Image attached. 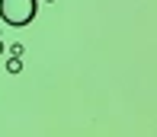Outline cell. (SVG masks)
Here are the masks:
<instances>
[{
    "mask_svg": "<svg viewBox=\"0 0 157 137\" xmlns=\"http://www.w3.org/2000/svg\"><path fill=\"white\" fill-rule=\"evenodd\" d=\"M0 54H3V41H0Z\"/></svg>",
    "mask_w": 157,
    "mask_h": 137,
    "instance_id": "obj_4",
    "label": "cell"
},
{
    "mask_svg": "<svg viewBox=\"0 0 157 137\" xmlns=\"http://www.w3.org/2000/svg\"><path fill=\"white\" fill-rule=\"evenodd\" d=\"M10 51H13V57H23V51H26V48H23V45H19V41H16V45H13Z\"/></svg>",
    "mask_w": 157,
    "mask_h": 137,
    "instance_id": "obj_3",
    "label": "cell"
},
{
    "mask_svg": "<svg viewBox=\"0 0 157 137\" xmlns=\"http://www.w3.org/2000/svg\"><path fill=\"white\" fill-rule=\"evenodd\" d=\"M6 70H10V74H19V70H23V57H10V61H6Z\"/></svg>",
    "mask_w": 157,
    "mask_h": 137,
    "instance_id": "obj_2",
    "label": "cell"
},
{
    "mask_svg": "<svg viewBox=\"0 0 157 137\" xmlns=\"http://www.w3.org/2000/svg\"><path fill=\"white\" fill-rule=\"evenodd\" d=\"M39 0H0V19L13 29H23L35 19Z\"/></svg>",
    "mask_w": 157,
    "mask_h": 137,
    "instance_id": "obj_1",
    "label": "cell"
},
{
    "mask_svg": "<svg viewBox=\"0 0 157 137\" xmlns=\"http://www.w3.org/2000/svg\"><path fill=\"white\" fill-rule=\"evenodd\" d=\"M45 3H55V0H45Z\"/></svg>",
    "mask_w": 157,
    "mask_h": 137,
    "instance_id": "obj_5",
    "label": "cell"
}]
</instances>
